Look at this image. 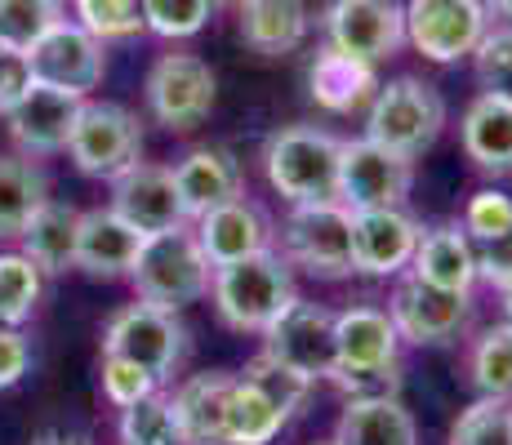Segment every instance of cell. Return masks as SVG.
<instances>
[{
  "mask_svg": "<svg viewBox=\"0 0 512 445\" xmlns=\"http://www.w3.org/2000/svg\"><path fill=\"white\" fill-rule=\"evenodd\" d=\"M210 294H214V308H219L223 325H232L241 334H268V325L299 299L294 294L290 263L281 259V250H263L254 259L214 267Z\"/></svg>",
  "mask_w": 512,
  "mask_h": 445,
  "instance_id": "cell-1",
  "label": "cell"
},
{
  "mask_svg": "<svg viewBox=\"0 0 512 445\" xmlns=\"http://www.w3.org/2000/svg\"><path fill=\"white\" fill-rule=\"evenodd\" d=\"M339 156L343 138L317 125H285L263 147V174L272 192H281L290 205L308 201H339Z\"/></svg>",
  "mask_w": 512,
  "mask_h": 445,
  "instance_id": "cell-2",
  "label": "cell"
},
{
  "mask_svg": "<svg viewBox=\"0 0 512 445\" xmlns=\"http://www.w3.org/2000/svg\"><path fill=\"white\" fill-rule=\"evenodd\" d=\"M210 276L214 267L205 259L196 232L192 227H174V232L143 236V250L134 259L130 281L139 290V303L161 312H179L201 294H210Z\"/></svg>",
  "mask_w": 512,
  "mask_h": 445,
  "instance_id": "cell-3",
  "label": "cell"
},
{
  "mask_svg": "<svg viewBox=\"0 0 512 445\" xmlns=\"http://www.w3.org/2000/svg\"><path fill=\"white\" fill-rule=\"evenodd\" d=\"M441 125H446V103H441L437 85L419 81V76H397V81L374 89L366 138L406 156V161H415V156H423L437 143Z\"/></svg>",
  "mask_w": 512,
  "mask_h": 445,
  "instance_id": "cell-4",
  "label": "cell"
},
{
  "mask_svg": "<svg viewBox=\"0 0 512 445\" xmlns=\"http://www.w3.org/2000/svg\"><path fill=\"white\" fill-rule=\"evenodd\" d=\"M281 259L303 267L312 276H339L352 272V210L339 201H308L290 205L281 223Z\"/></svg>",
  "mask_w": 512,
  "mask_h": 445,
  "instance_id": "cell-5",
  "label": "cell"
},
{
  "mask_svg": "<svg viewBox=\"0 0 512 445\" xmlns=\"http://www.w3.org/2000/svg\"><path fill=\"white\" fill-rule=\"evenodd\" d=\"M76 170L90 178H121L143 161V125L121 103H85L67 138Z\"/></svg>",
  "mask_w": 512,
  "mask_h": 445,
  "instance_id": "cell-6",
  "label": "cell"
},
{
  "mask_svg": "<svg viewBox=\"0 0 512 445\" xmlns=\"http://www.w3.org/2000/svg\"><path fill=\"white\" fill-rule=\"evenodd\" d=\"M486 32V0H410L406 5V41L432 63H459V58L477 54Z\"/></svg>",
  "mask_w": 512,
  "mask_h": 445,
  "instance_id": "cell-7",
  "label": "cell"
},
{
  "mask_svg": "<svg viewBox=\"0 0 512 445\" xmlns=\"http://www.w3.org/2000/svg\"><path fill=\"white\" fill-rule=\"evenodd\" d=\"M183 339L187 334L174 321V312L130 303L103 325V356H121V361L147 370L156 383H165L174 374V365L183 361Z\"/></svg>",
  "mask_w": 512,
  "mask_h": 445,
  "instance_id": "cell-8",
  "label": "cell"
},
{
  "mask_svg": "<svg viewBox=\"0 0 512 445\" xmlns=\"http://www.w3.org/2000/svg\"><path fill=\"white\" fill-rule=\"evenodd\" d=\"M415 187V161L388 152V147L357 138L343 143L339 156V205L357 210H397Z\"/></svg>",
  "mask_w": 512,
  "mask_h": 445,
  "instance_id": "cell-9",
  "label": "cell"
},
{
  "mask_svg": "<svg viewBox=\"0 0 512 445\" xmlns=\"http://www.w3.org/2000/svg\"><path fill=\"white\" fill-rule=\"evenodd\" d=\"M143 89H147V112L156 116V125H165L174 134L196 130L214 107V72L196 54L156 58Z\"/></svg>",
  "mask_w": 512,
  "mask_h": 445,
  "instance_id": "cell-10",
  "label": "cell"
},
{
  "mask_svg": "<svg viewBox=\"0 0 512 445\" xmlns=\"http://www.w3.org/2000/svg\"><path fill=\"white\" fill-rule=\"evenodd\" d=\"M406 41V9L397 0H330L326 45L361 63H383Z\"/></svg>",
  "mask_w": 512,
  "mask_h": 445,
  "instance_id": "cell-11",
  "label": "cell"
},
{
  "mask_svg": "<svg viewBox=\"0 0 512 445\" xmlns=\"http://www.w3.org/2000/svg\"><path fill=\"white\" fill-rule=\"evenodd\" d=\"M268 356L285 361L290 370L308 374V379H330L339 365V348H334V312H326L321 303L294 299L277 321L263 334Z\"/></svg>",
  "mask_w": 512,
  "mask_h": 445,
  "instance_id": "cell-12",
  "label": "cell"
},
{
  "mask_svg": "<svg viewBox=\"0 0 512 445\" xmlns=\"http://www.w3.org/2000/svg\"><path fill=\"white\" fill-rule=\"evenodd\" d=\"M32 76L41 85H54V89H67V94L85 98L90 89L103 81L107 72V54H103V41L90 36L81 23H58L36 41L32 49Z\"/></svg>",
  "mask_w": 512,
  "mask_h": 445,
  "instance_id": "cell-13",
  "label": "cell"
},
{
  "mask_svg": "<svg viewBox=\"0 0 512 445\" xmlns=\"http://www.w3.org/2000/svg\"><path fill=\"white\" fill-rule=\"evenodd\" d=\"M388 316L397 325L401 343H446L455 339L472 316V294H450L437 285H423L419 276H401L388 299Z\"/></svg>",
  "mask_w": 512,
  "mask_h": 445,
  "instance_id": "cell-14",
  "label": "cell"
},
{
  "mask_svg": "<svg viewBox=\"0 0 512 445\" xmlns=\"http://www.w3.org/2000/svg\"><path fill=\"white\" fill-rule=\"evenodd\" d=\"M112 210L139 236H156V232H174L187 227V210L183 196L174 187V174L165 165H134L121 178H112Z\"/></svg>",
  "mask_w": 512,
  "mask_h": 445,
  "instance_id": "cell-15",
  "label": "cell"
},
{
  "mask_svg": "<svg viewBox=\"0 0 512 445\" xmlns=\"http://www.w3.org/2000/svg\"><path fill=\"white\" fill-rule=\"evenodd\" d=\"M81 107H85V98H76V94H67V89H54V85L36 81L5 112L9 138H14V143L23 147L27 156L67 152V138H72V125H76V116H81Z\"/></svg>",
  "mask_w": 512,
  "mask_h": 445,
  "instance_id": "cell-16",
  "label": "cell"
},
{
  "mask_svg": "<svg viewBox=\"0 0 512 445\" xmlns=\"http://www.w3.org/2000/svg\"><path fill=\"white\" fill-rule=\"evenodd\" d=\"M423 227L406 210H357L352 214V272L397 276L419 250Z\"/></svg>",
  "mask_w": 512,
  "mask_h": 445,
  "instance_id": "cell-17",
  "label": "cell"
},
{
  "mask_svg": "<svg viewBox=\"0 0 512 445\" xmlns=\"http://www.w3.org/2000/svg\"><path fill=\"white\" fill-rule=\"evenodd\" d=\"M170 174H174V187H179V196H183L187 219H205L210 210L245 196L241 165L232 161L228 147H192L183 161L170 165Z\"/></svg>",
  "mask_w": 512,
  "mask_h": 445,
  "instance_id": "cell-18",
  "label": "cell"
},
{
  "mask_svg": "<svg viewBox=\"0 0 512 445\" xmlns=\"http://www.w3.org/2000/svg\"><path fill=\"white\" fill-rule=\"evenodd\" d=\"M196 241H201L210 267H228L272 250V223L259 205H250L241 196V201H228L219 210H210L205 219H196Z\"/></svg>",
  "mask_w": 512,
  "mask_h": 445,
  "instance_id": "cell-19",
  "label": "cell"
},
{
  "mask_svg": "<svg viewBox=\"0 0 512 445\" xmlns=\"http://www.w3.org/2000/svg\"><path fill=\"white\" fill-rule=\"evenodd\" d=\"M334 348H339L334 374L397 370L401 334H397V325H392V316L383 308H348V312L334 316Z\"/></svg>",
  "mask_w": 512,
  "mask_h": 445,
  "instance_id": "cell-20",
  "label": "cell"
},
{
  "mask_svg": "<svg viewBox=\"0 0 512 445\" xmlns=\"http://www.w3.org/2000/svg\"><path fill=\"white\" fill-rule=\"evenodd\" d=\"M143 250V236L116 210H90L76 223V267L90 276H130Z\"/></svg>",
  "mask_w": 512,
  "mask_h": 445,
  "instance_id": "cell-21",
  "label": "cell"
},
{
  "mask_svg": "<svg viewBox=\"0 0 512 445\" xmlns=\"http://www.w3.org/2000/svg\"><path fill=\"white\" fill-rule=\"evenodd\" d=\"M410 276L450 294H472V285H477V254H472L464 227L441 223L432 232H423L415 259H410Z\"/></svg>",
  "mask_w": 512,
  "mask_h": 445,
  "instance_id": "cell-22",
  "label": "cell"
},
{
  "mask_svg": "<svg viewBox=\"0 0 512 445\" xmlns=\"http://www.w3.org/2000/svg\"><path fill=\"white\" fill-rule=\"evenodd\" d=\"M236 388V374H196L174 392V419L183 445H223V419Z\"/></svg>",
  "mask_w": 512,
  "mask_h": 445,
  "instance_id": "cell-23",
  "label": "cell"
},
{
  "mask_svg": "<svg viewBox=\"0 0 512 445\" xmlns=\"http://www.w3.org/2000/svg\"><path fill=\"white\" fill-rule=\"evenodd\" d=\"M464 152L477 170L486 174H512V103L495 94H477L459 125Z\"/></svg>",
  "mask_w": 512,
  "mask_h": 445,
  "instance_id": "cell-24",
  "label": "cell"
},
{
  "mask_svg": "<svg viewBox=\"0 0 512 445\" xmlns=\"http://www.w3.org/2000/svg\"><path fill=\"white\" fill-rule=\"evenodd\" d=\"M339 445H419L415 414L397 397H357L339 414Z\"/></svg>",
  "mask_w": 512,
  "mask_h": 445,
  "instance_id": "cell-25",
  "label": "cell"
},
{
  "mask_svg": "<svg viewBox=\"0 0 512 445\" xmlns=\"http://www.w3.org/2000/svg\"><path fill=\"white\" fill-rule=\"evenodd\" d=\"M308 89H312V103L326 107L334 116H348L357 112L361 103H370L379 81H374V67L361 63V58H348L339 49H321L312 58V72H308Z\"/></svg>",
  "mask_w": 512,
  "mask_h": 445,
  "instance_id": "cell-26",
  "label": "cell"
},
{
  "mask_svg": "<svg viewBox=\"0 0 512 445\" xmlns=\"http://www.w3.org/2000/svg\"><path fill=\"white\" fill-rule=\"evenodd\" d=\"M236 9H241V41L254 54H290L308 36L303 0H236Z\"/></svg>",
  "mask_w": 512,
  "mask_h": 445,
  "instance_id": "cell-27",
  "label": "cell"
},
{
  "mask_svg": "<svg viewBox=\"0 0 512 445\" xmlns=\"http://www.w3.org/2000/svg\"><path fill=\"white\" fill-rule=\"evenodd\" d=\"M76 223L81 214L63 201H45L32 214V223L23 227V254L41 267L45 276H58L67 267H76Z\"/></svg>",
  "mask_w": 512,
  "mask_h": 445,
  "instance_id": "cell-28",
  "label": "cell"
},
{
  "mask_svg": "<svg viewBox=\"0 0 512 445\" xmlns=\"http://www.w3.org/2000/svg\"><path fill=\"white\" fill-rule=\"evenodd\" d=\"M49 201V178L41 165L18 161V156H0V241L5 236H23L32 214Z\"/></svg>",
  "mask_w": 512,
  "mask_h": 445,
  "instance_id": "cell-29",
  "label": "cell"
},
{
  "mask_svg": "<svg viewBox=\"0 0 512 445\" xmlns=\"http://www.w3.org/2000/svg\"><path fill=\"white\" fill-rule=\"evenodd\" d=\"M281 428H285V414L277 405L263 397V392H254L250 383L236 379L228 419H223V445H272Z\"/></svg>",
  "mask_w": 512,
  "mask_h": 445,
  "instance_id": "cell-30",
  "label": "cell"
},
{
  "mask_svg": "<svg viewBox=\"0 0 512 445\" xmlns=\"http://www.w3.org/2000/svg\"><path fill=\"white\" fill-rule=\"evenodd\" d=\"M468 370H472V383H477L481 397L512 401V321L481 330V339L472 343Z\"/></svg>",
  "mask_w": 512,
  "mask_h": 445,
  "instance_id": "cell-31",
  "label": "cell"
},
{
  "mask_svg": "<svg viewBox=\"0 0 512 445\" xmlns=\"http://www.w3.org/2000/svg\"><path fill=\"white\" fill-rule=\"evenodd\" d=\"M241 383H250L254 392H263L277 410L290 419L294 410H299L303 401H308V392H312V379L308 374H299V370H290L285 361H277V356H268V352H259L250 365H245V374H236Z\"/></svg>",
  "mask_w": 512,
  "mask_h": 445,
  "instance_id": "cell-32",
  "label": "cell"
},
{
  "mask_svg": "<svg viewBox=\"0 0 512 445\" xmlns=\"http://www.w3.org/2000/svg\"><path fill=\"white\" fill-rule=\"evenodd\" d=\"M45 272L27 254H0V325H23L36 312Z\"/></svg>",
  "mask_w": 512,
  "mask_h": 445,
  "instance_id": "cell-33",
  "label": "cell"
},
{
  "mask_svg": "<svg viewBox=\"0 0 512 445\" xmlns=\"http://www.w3.org/2000/svg\"><path fill=\"white\" fill-rule=\"evenodd\" d=\"M121 445H183L179 419H174V401L152 392L147 401L121 410Z\"/></svg>",
  "mask_w": 512,
  "mask_h": 445,
  "instance_id": "cell-34",
  "label": "cell"
},
{
  "mask_svg": "<svg viewBox=\"0 0 512 445\" xmlns=\"http://www.w3.org/2000/svg\"><path fill=\"white\" fill-rule=\"evenodd\" d=\"M63 18H67L63 0H0V41L32 49Z\"/></svg>",
  "mask_w": 512,
  "mask_h": 445,
  "instance_id": "cell-35",
  "label": "cell"
},
{
  "mask_svg": "<svg viewBox=\"0 0 512 445\" xmlns=\"http://www.w3.org/2000/svg\"><path fill=\"white\" fill-rule=\"evenodd\" d=\"M76 23L98 41H130L143 32V5L139 0H72Z\"/></svg>",
  "mask_w": 512,
  "mask_h": 445,
  "instance_id": "cell-36",
  "label": "cell"
},
{
  "mask_svg": "<svg viewBox=\"0 0 512 445\" xmlns=\"http://www.w3.org/2000/svg\"><path fill=\"white\" fill-rule=\"evenodd\" d=\"M450 445H512V401H472L450 428Z\"/></svg>",
  "mask_w": 512,
  "mask_h": 445,
  "instance_id": "cell-37",
  "label": "cell"
},
{
  "mask_svg": "<svg viewBox=\"0 0 512 445\" xmlns=\"http://www.w3.org/2000/svg\"><path fill=\"white\" fill-rule=\"evenodd\" d=\"M143 5V27L165 41H183L196 36L214 14V0H139Z\"/></svg>",
  "mask_w": 512,
  "mask_h": 445,
  "instance_id": "cell-38",
  "label": "cell"
},
{
  "mask_svg": "<svg viewBox=\"0 0 512 445\" xmlns=\"http://www.w3.org/2000/svg\"><path fill=\"white\" fill-rule=\"evenodd\" d=\"M477 81L481 94H495L512 103V23L504 27H490L486 41L477 45Z\"/></svg>",
  "mask_w": 512,
  "mask_h": 445,
  "instance_id": "cell-39",
  "label": "cell"
},
{
  "mask_svg": "<svg viewBox=\"0 0 512 445\" xmlns=\"http://www.w3.org/2000/svg\"><path fill=\"white\" fill-rule=\"evenodd\" d=\"M156 392V379L139 365L121 361V356H103V397L116 405V410H130V405L147 401Z\"/></svg>",
  "mask_w": 512,
  "mask_h": 445,
  "instance_id": "cell-40",
  "label": "cell"
},
{
  "mask_svg": "<svg viewBox=\"0 0 512 445\" xmlns=\"http://www.w3.org/2000/svg\"><path fill=\"white\" fill-rule=\"evenodd\" d=\"M508 227H512V196L495 192V187H481V192L468 201V210H464V232H468V241H472V245H477V241H490V236L508 232Z\"/></svg>",
  "mask_w": 512,
  "mask_h": 445,
  "instance_id": "cell-41",
  "label": "cell"
},
{
  "mask_svg": "<svg viewBox=\"0 0 512 445\" xmlns=\"http://www.w3.org/2000/svg\"><path fill=\"white\" fill-rule=\"evenodd\" d=\"M32 85H36V76H32V54H27L23 45L0 41V116H5L9 107H14Z\"/></svg>",
  "mask_w": 512,
  "mask_h": 445,
  "instance_id": "cell-42",
  "label": "cell"
},
{
  "mask_svg": "<svg viewBox=\"0 0 512 445\" xmlns=\"http://www.w3.org/2000/svg\"><path fill=\"white\" fill-rule=\"evenodd\" d=\"M472 254H477V281H490L495 290L504 281H512V227L490 236V241H477Z\"/></svg>",
  "mask_w": 512,
  "mask_h": 445,
  "instance_id": "cell-43",
  "label": "cell"
},
{
  "mask_svg": "<svg viewBox=\"0 0 512 445\" xmlns=\"http://www.w3.org/2000/svg\"><path fill=\"white\" fill-rule=\"evenodd\" d=\"M27 365H32L27 339L14 330V325H0V388H14V383L27 374Z\"/></svg>",
  "mask_w": 512,
  "mask_h": 445,
  "instance_id": "cell-44",
  "label": "cell"
},
{
  "mask_svg": "<svg viewBox=\"0 0 512 445\" xmlns=\"http://www.w3.org/2000/svg\"><path fill=\"white\" fill-rule=\"evenodd\" d=\"M32 445H90L85 437H72V432H63V428H49V432H41Z\"/></svg>",
  "mask_w": 512,
  "mask_h": 445,
  "instance_id": "cell-45",
  "label": "cell"
},
{
  "mask_svg": "<svg viewBox=\"0 0 512 445\" xmlns=\"http://www.w3.org/2000/svg\"><path fill=\"white\" fill-rule=\"evenodd\" d=\"M486 5H490V9H495V14H499V18H508V23H512V0H486Z\"/></svg>",
  "mask_w": 512,
  "mask_h": 445,
  "instance_id": "cell-46",
  "label": "cell"
},
{
  "mask_svg": "<svg viewBox=\"0 0 512 445\" xmlns=\"http://www.w3.org/2000/svg\"><path fill=\"white\" fill-rule=\"evenodd\" d=\"M499 303H504V312H508V321H512V281L499 285Z\"/></svg>",
  "mask_w": 512,
  "mask_h": 445,
  "instance_id": "cell-47",
  "label": "cell"
},
{
  "mask_svg": "<svg viewBox=\"0 0 512 445\" xmlns=\"http://www.w3.org/2000/svg\"><path fill=\"white\" fill-rule=\"evenodd\" d=\"M321 445H339V441H321Z\"/></svg>",
  "mask_w": 512,
  "mask_h": 445,
  "instance_id": "cell-48",
  "label": "cell"
}]
</instances>
